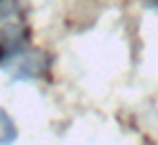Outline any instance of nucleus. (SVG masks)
Returning a JSON list of instances; mask_svg holds the SVG:
<instances>
[{
    "label": "nucleus",
    "instance_id": "nucleus-1",
    "mask_svg": "<svg viewBox=\"0 0 158 145\" xmlns=\"http://www.w3.org/2000/svg\"><path fill=\"white\" fill-rule=\"evenodd\" d=\"M3 66L15 79H38V76H44L48 71V59L44 51H33L28 46H21L15 54H10V59Z\"/></svg>",
    "mask_w": 158,
    "mask_h": 145
},
{
    "label": "nucleus",
    "instance_id": "nucleus-2",
    "mask_svg": "<svg viewBox=\"0 0 158 145\" xmlns=\"http://www.w3.org/2000/svg\"><path fill=\"white\" fill-rule=\"evenodd\" d=\"M18 138V127L10 120V115L5 110H0V145H13Z\"/></svg>",
    "mask_w": 158,
    "mask_h": 145
},
{
    "label": "nucleus",
    "instance_id": "nucleus-3",
    "mask_svg": "<svg viewBox=\"0 0 158 145\" xmlns=\"http://www.w3.org/2000/svg\"><path fill=\"white\" fill-rule=\"evenodd\" d=\"M0 3H3V0H0Z\"/></svg>",
    "mask_w": 158,
    "mask_h": 145
}]
</instances>
